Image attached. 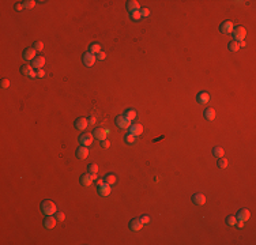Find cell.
Instances as JSON below:
<instances>
[{"instance_id": "obj_40", "label": "cell", "mask_w": 256, "mask_h": 245, "mask_svg": "<svg viewBox=\"0 0 256 245\" xmlns=\"http://www.w3.org/2000/svg\"><path fill=\"white\" fill-rule=\"evenodd\" d=\"M101 146H102L103 149H109V147H110V142H109L108 139H105V140L101 142Z\"/></svg>"}, {"instance_id": "obj_27", "label": "cell", "mask_w": 256, "mask_h": 245, "mask_svg": "<svg viewBox=\"0 0 256 245\" xmlns=\"http://www.w3.org/2000/svg\"><path fill=\"white\" fill-rule=\"evenodd\" d=\"M228 165H229V161L226 159L225 157H221V158H218V162H217V166H218V168H221V169H225V168H228Z\"/></svg>"}, {"instance_id": "obj_26", "label": "cell", "mask_w": 256, "mask_h": 245, "mask_svg": "<svg viewBox=\"0 0 256 245\" xmlns=\"http://www.w3.org/2000/svg\"><path fill=\"white\" fill-rule=\"evenodd\" d=\"M228 48H229V51H231V52H238L240 51V44L233 40L228 44Z\"/></svg>"}, {"instance_id": "obj_5", "label": "cell", "mask_w": 256, "mask_h": 245, "mask_svg": "<svg viewBox=\"0 0 256 245\" xmlns=\"http://www.w3.org/2000/svg\"><path fill=\"white\" fill-rule=\"evenodd\" d=\"M128 133L133 135L135 138H136V136H140L142 133H143V125L139 124V122H135V124H131V127L128 128Z\"/></svg>"}, {"instance_id": "obj_8", "label": "cell", "mask_w": 256, "mask_h": 245, "mask_svg": "<svg viewBox=\"0 0 256 245\" xmlns=\"http://www.w3.org/2000/svg\"><path fill=\"white\" fill-rule=\"evenodd\" d=\"M93 139H94L93 133H82V135L79 136V143H80L82 146L89 147L90 144L93 143Z\"/></svg>"}, {"instance_id": "obj_39", "label": "cell", "mask_w": 256, "mask_h": 245, "mask_svg": "<svg viewBox=\"0 0 256 245\" xmlns=\"http://www.w3.org/2000/svg\"><path fill=\"white\" fill-rule=\"evenodd\" d=\"M105 57H106V53H105V52H102V51H101L100 53L95 54V59H97V60H103Z\"/></svg>"}, {"instance_id": "obj_21", "label": "cell", "mask_w": 256, "mask_h": 245, "mask_svg": "<svg viewBox=\"0 0 256 245\" xmlns=\"http://www.w3.org/2000/svg\"><path fill=\"white\" fill-rule=\"evenodd\" d=\"M203 117L206 120H208V121H212V120L215 119V110L212 108H207L203 113Z\"/></svg>"}, {"instance_id": "obj_10", "label": "cell", "mask_w": 256, "mask_h": 245, "mask_svg": "<svg viewBox=\"0 0 256 245\" xmlns=\"http://www.w3.org/2000/svg\"><path fill=\"white\" fill-rule=\"evenodd\" d=\"M56 223H57V219L54 215H46L45 219H44V226L46 229H53L56 226Z\"/></svg>"}, {"instance_id": "obj_13", "label": "cell", "mask_w": 256, "mask_h": 245, "mask_svg": "<svg viewBox=\"0 0 256 245\" xmlns=\"http://www.w3.org/2000/svg\"><path fill=\"white\" fill-rule=\"evenodd\" d=\"M191 200H192V203L196 204V206H203V204L206 203V196H204L203 193H195V195H192Z\"/></svg>"}, {"instance_id": "obj_28", "label": "cell", "mask_w": 256, "mask_h": 245, "mask_svg": "<svg viewBox=\"0 0 256 245\" xmlns=\"http://www.w3.org/2000/svg\"><path fill=\"white\" fill-rule=\"evenodd\" d=\"M90 53H93V54H97V53H100L101 52V45L100 44H97V42H94V44H91L90 45Z\"/></svg>"}, {"instance_id": "obj_44", "label": "cell", "mask_w": 256, "mask_h": 245, "mask_svg": "<svg viewBox=\"0 0 256 245\" xmlns=\"http://www.w3.org/2000/svg\"><path fill=\"white\" fill-rule=\"evenodd\" d=\"M103 182H105V181H103L102 178H97V180H95V187H97V188L101 187V185H102Z\"/></svg>"}, {"instance_id": "obj_16", "label": "cell", "mask_w": 256, "mask_h": 245, "mask_svg": "<svg viewBox=\"0 0 256 245\" xmlns=\"http://www.w3.org/2000/svg\"><path fill=\"white\" fill-rule=\"evenodd\" d=\"M196 101H198L199 103H202V105L208 103L210 102V94L207 91H200L198 95H196Z\"/></svg>"}, {"instance_id": "obj_12", "label": "cell", "mask_w": 256, "mask_h": 245, "mask_svg": "<svg viewBox=\"0 0 256 245\" xmlns=\"http://www.w3.org/2000/svg\"><path fill=\"white\" fill-rule=\"evenodd\" d=\"M98 193H100V196H102V198H106V196H109L112 193V188L109 184H106V182H103L101 187H98Z\"/></svg>"}, {"instance_id": "obj_34", "label": "cell", "mask_w": 256, "mask_h": 245, "mask_svg": "<svg viewBox=\"0 0 256 245\" xmlns=\"http://www.w3.org/2000/svg\"><path fill=\"white\" fill-rule=\"evenodd\" d=\"M33 46H34L35 51H40V52H41V51L44 49V42H42V41H35Z\"/></svg>"}, {"instance_id": "obj_33", "label": "cell", "mask_w": 256, "mask_h": 245, "mask_svg": "<svg viewBox=\"0 0 256 245\" xmlns=\"http://www.w3.org/2000/svg\"><path fill=\"white\" fill-rule=\"evenodd\" d=\"M23 5H25V8L30 10V8H33L35 5V2L34 0H26V2H23Z\"/></svg>"}, {"instance_id": "obj_6", "label": "cell", "mask_w": 256, "mask_h": 245, "mask_svg": "<svg viewBox=\"0 0 256 245\" xmlns=\"http://www.w3.org/2000/svg\"><path fill=\"white\" fill-rule=\"evenodd\" d=\"M93 133V136H94L95 139H98V140H105L106 139V136H108V133H109V129H105V128H95L94 129V132H91Z\"/></svg>"}, {"instance_id": "obj_3", "label": "cell", "mask_w": 256, "mask_h": 245, "mask_svg": "<svg viewBox=\"0 0 256 245\" xmlns=\"http://www.w3.org/2000/svg\"><path fill=\"white\" fill-rule=\"evenodd\" d=\"M114 122H116V125L119 128H121V129H128V128L131 127V121L128 119H125L124 114H121V116H117L116 119H114Z\"/></svg>"}, {"instance_id": "obj_14", "label": "cell", "mask_w": 256, "mask_h": 245, "mask_svg": "<svg viewBox=\"0 0 256 245\" xmlns=\"http://www.w3.org/2000/svg\"><path fill=\"white\" fill-rule=\"evenodd\" d=\"M35 52L37 51H35L34 48H26L23 51V59L27 60V61H33V60L37 57L35 56Z\"/></svg>"}, {"instance_id": "obj_15", "label": "cell", "mask_w": 256, "mask_h": 245, "mask_svg": "<svg viewBox=\"0 0 256 245\" xmlns=\"http://www.w3.org/2000/svg\"><path fill=\"white\" fill-rule=\"evenodd\" d=\"M237 219L238 220H242V222H245V220H248L251 218V211L248 208H242L238 212H237Z\"/></svg>"}, {"instance_id": "obj_31", "label": "cell", "mask_w": 256, "mask_h": 245, "mask_svg": "<svg viewBox=\"0 0 256 245\" xmlns=\"http://www.w3.org/2000/svg\"><path fill=\"white\" fill-rule=\"evenodd\" d=\"M124 140L127 144H132V143H135V136L131 135V133H127V135L124 136Z\"/></svg>"}, {"instance_id": "obj_45", "label": "cell", "mask_w": 256, "mask_h": 245, "mask_svg": "<svg viewBox=\"0 0 256 245\" xmlns=\"http://www.w3.org/2000/svg\"><path fill=\"white\" fill-rule=\"evenodd\" d=\"M236 225L238 226L240 229H241V227H244V222H242V220H238V222H236Z\"/></svg>"}, {"instance_id": "obj_25", "label": "cell", "mask_w": 256, "mask_h": 245, "mask_svg": "<svg viewBox=\"0 0 256 245\" xmlns=\"http://www.w3.org/2000/svg\"><path fill=\"white\" fill-rule=\"evenodd\" d=\"M103 181H105L106 184H109V185H113L114 182L117 181V177L114 176V174H112V173L110 174H106L105 178H103Z\"/></svg>"}, {"instance_id": "obj_42", "label": "cell", "mask_w": 256, "mask_h": 245, "mask_svg": "<svg viewBox=\"0 0 256 245\" xmlns=\"http://www.w3.org/2000/svg\"><path fill=\"white\" fill-rule=\"evenodd\" d=\"M87 120H89V124H95V122H97V119H95L94 116L87 117Z\"/></svg>"}, {"instance_id": "obj_29", "label": "cell", "mask_w": 256, "mask_h": 245, "mask_svg": "<svg viewBox=\"0 0 256 245\" xmlns=\"http://www.w3.org/2000/svg\"><path fill=\"white\" fill-rule=\"evenodd\" d=\"M87 173H90V174H97V173H98V165H95V163H91V165H89V168H87Z\"/></svg>"}, {"instance_id": "obj_23", "label": "cell", "mask_w": 256, "mask_h": 245, "mask_svg": "<svg viewBox=\"0 0 256 245\" xmlns=\"http://www.w3.org/2000/svg\"><path fill=\"white\" fill-rule=\"evenodd\" d=\"M212 155L217 157V158H221V157L225 155V150H223L221 146H215L214 149H212Z\"/></svg>"}, {"instance_id": "obj_47", "label": "cell", "mask_w": 256, "mask_h": 245, "mask_svg": "<svg viewBox=\"0 0 256 245\" xmlns=\"http://www.w3.org/2000/svg\"><path fill=\"white\" fill-rule=\"evenodd\" d=\"M89 174H90V173H89ZM90 177H91V178H93V181L98 178V177H97V174H90Z\"/></svg>"}, {"instance_id": "obj_32", "label": "cell", "mask_w": 256, "mask_h": 245, "mask_svg": "<svg viewBox=\"0 0 256 245\" xmlns=\"http://www.w3.org/2000/svg\"><path fill=\"white\" fill-rule=\"evenodd\" d=\"M236 222H237V218L234 217V215H230V217L226 218V223L230 225V226H234V225H236Z\"/></svg>"}, {"instance_id": "obj_46", "label": "cell", "mask_w": 256, "mask_h": 245, "mask_svg": "<svg viewBox=\"0 0 256 245\" xmlns=\"http://www.w3.org/2000/svg\"><path fill=\"white\" fill-rule=\"evenodd\" d=\"M238 44H240V49H241V48H245V46H247L245 41H241V42H238Z\"/></svg>"}, {"instance_id": "obj_41", "label": "cell", "mask_w": 256, "mask_h": 245, "mask_svg": "<svg viewBox=\"0 0 256 245\" xmlns=\"http://www.w3.org/2000/svg\"><path fill=\"white\" fill-rule=\"evenodd\" d=\"M45 75H46V74H45V71H44L42 68H41V70H37V78H41V79H42Z\"/></svg>"}, {"instance_id": "obj_30", "label": "cell", "mask_w": 256, "mask_h": 245, "mask_svg": "<svg viewBox=\"0 0 256 245\" xmlns=\"http://www.w3.org/2000/svg\"><path fill=\"white\" fill-rule=\"evenodd\" d=\"M130 16H131V19H132V21H140V19H142L140 10H139V11H133V12H131V14H130Z\"/></svg>"}, {"instance_id": "obj_43", "label": "cell", "mask_w": 256, "mask_h": 245, "mask_svg": "<svg viewBox=\"0 0 256 245\" xmlns=\"http://www.w3.org/2000/svg\"><path fill=\"white\" fill-rule=\"evenodd\" d=\"M22 8H25L23 3H16V4H15V10H16V11H21Z\"/></svg>"}, {"instance_id": "obj_35", "label": "cell", "mask_w": 256, "mask_h": 245, "mask_svg": "<svg viewBox=\"0 0 256 245\" xmlns=\"http://www.w3.org/2000/svg\"><path fill=\"white\" fill-rule=\"evenodd\" d=\"M0 86H2V89H8L10 87V80L8 79H2V82H0Z\"/></svg>"}, {"instance_id": "obj_18", "label": "cell", "mask_w": 256, "mask_h": 245, "mask_svg": "<svg viewBox=\"0 0 256 245\" xmlns=\"http://www.w3.org/2000/svg\"><path fill=\"white\" fill-rule=\"evenodd\" d=\"M76 157L79 158V159H86L87 157H89V149H87L86 146H80L76 149Z\"/></svg>"}, {"instance_id": "obj_17", "label": "cell", "mask_w": 256, "mask_h": 245, "mask_svg": "<svg viewBox=\"0 0 256 245\" xmlns=\"http://www.w3.org/2000/svg\"><path fill=\"white\" fill-rule=\"evenodd\" d=\"M31 65H33V68H35V70H41V68L45 65V57H44V56H37L31 61Z\"/></svg>"}, {"instance_id": "obj_24", "label": "cell", "mask_w": 256, "mask_h": 245, "mask_svg": "<svg viewBox=\"0 0 256 245\" xmlns=\"http://www.w3.org/2000/svg\"><path fill=\"white\" fill-rule=\"evenodd\" d=\"M124 117H125V119H128L130 121H132V120L136 119V110H135V109H128V110L124 113Z\"/></svg>"}, {"instance_id": "obj_20", "label": "cell", "mask_w": 256, "mask_h": 245, "mask_svg": "<svg viewBox=\"0 0 256 245\" xmlns=\"http://www.w3.org/2000/svg\"><path fill=\"white\" fill-rule=\"evenodd\" d=\"M125 7H127V10L130 11V12L139 11V3L136 2V0H128L127 4H125Z\"/></svg>"}, {"instance_id": "obj_11", "label": "cell", "mask_w": 256, "mask_h": 245, "mask_svg": "<svg viewBox=\"0 0 256 245\" xmlns=\"http://www.w3.org/2000/svg\"><path fill=\"white\" fill-rule=\"evenodd\" d=\"M130 229L132 231H139L142 227H143V223H142V220L139 219V218H132V219L130 220Z\"/></svg>"}, {"instance_id": "obj_9", "label": "cell", "mask_w": 256, "mask_h": 245, "mask_svg": "<svg viewBox=\"0 0 256 245\" xmlns=\"http://www.w3.org/2000/svg\"><path fill=\"white\" fill-rule=\"evenodd\" d=\"M75 128L79 131H84L87 128V125H89V120L86 119V117H79V119L75 120Z\"/></svg>"}, {"instance_id": "obj_36", "label": "cell", "mask_w": 256, "mask_h": 245, "mask_svg": "<svg viewBox=\"0 0 256 245\" xmlns=\"http://www.w3.org/2000/svg\"><path fill=\"white\" fill-rule=\"evenodd\" d=\"M140 15H142V18H147V16H150V10L149 8H142L140 10Z\"/></svg>"}, {"instance_id": "obj_38", "label": "cell", "mask_w": 256, "mask_h": 245, "mask_svg": "<svg viewBox=\"0 0 256 245\" xmlns=\"http://www.w3.org/2000/svg\"><path fill=\"white\" fill-rule=\"evenodd\" d=\"M139 219L142 220V223H143V225H147V223H150V217H149V215H143V217H140Z\"/></svg>"}, {"instance_id": "obj_2", "label": "cell", "mask_w": 256, "mask_h": 245, "mask_svg": "<svg viewBox=\"0 0 256 245\" xmlns=\"http://www.w3.org/2000/svg\"><path fill=\"white\" fill-rule=\"evenodd\" d=\"M233 37H234V41H237V42H241V41L245 40V37H247V30H245V27L242 26H237L233 29Z\"/></svg>"}, {"instance_id": "obj_7", "label": "cell", "mask_w": 256, "mask_h": 245, "mask_svg": "<svg viewBox=\"0 0 256 245\" xmlns=\"http://www.w3.org/2000/svg\"><path fill=\"white\" fill-rule=\"evenodd\" d=\"M82 61H83V64L86 65V67H93L95 63V54L90 53V52H86V53H83V56H82Z\"/></svg>"}, {"instance_id": "obj_19", "label": "cell", "mask_w": 256, "mask_h": 245, "mask_svg": "<svg viewBox=\"0 0 256 245\" xmlns=\"http://www.w3.org/2000/svg\"><path fill=\"white\" fill-rule=\"evenodd\" d=\"M79 182H80L82 187H90V185L93 184V178L90 177V174H89V173L82 174L80 178H79Z\"/></svg>"}, {"instance_id": "obj_4", "label": "cell", "mask_w": 256, "mask_h": 245, "mask_svg": "<svg viewBox=\"0 0 256 245\" xmlns=\"http://www.w3.org/2000/svg\"><path fill=\"white\" fill-rule=\"evenodd\" d=\"M233 29H234V24L231 21H225L219 24V31L222 33V34H231Z\"/></svg>"}, {"instance_id": "obj_37", "label": "cell", "mask_w": 256, "mask_h": 245, "mask_svg": "<svg viewBox=\"0 0 256 245\" xmlns=\"http://www.w3.org/2000/svg\"><path fill=\"white\" fill-rule=\"evenodd\" d=\"M54 217H56V219H57V220H64V219H65L64 212H60V211H57L56 214H54Z\"/></svg>"}, {"instance_id": "obj_22", "label": "cell", "mask_w": 256, "mask_h": 245, "mask_svg": "<svg viewBox=\"0 0 256 245\" xmlns=\"http://www.w3.org/2000/svg\"><path fill=\"white\" fill-rule=\"evenodd\" d=\"M33 71H34V68H33V65H31V64H25V65H22V68H21L22 75L27 76V78L30 76V74H31Z\"/></svg>"}, {"instance_id": "obj_1", "label": "cell", "mask_w": 256, "mask_h": 245, "mask_svg": "<svg viewBox=\"0 0 256 245\" xmlns=\"http://www.w3.org/2000/svg\"><path fill=\"white\" fill-rule=\"evenodd\" d=\"M40 207H41V212L45 214V215H54L57 212L56 204H54L52 200H44Z\"/></svg>"}]
</instances>
